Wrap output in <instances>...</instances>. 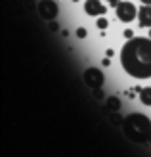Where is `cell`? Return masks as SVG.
I'll return each instance as SVG.
<instances>
[{"instance_id": "cell-7", "label": "cell", "mask_w": 151, "mask_h": 157, "mask_svg": "<svg viewBox=\"0 0 151 157\" xmlns=\"http://www.w3.org/2000/svg\"><path fill=\"white\" fill-rule=\"evenodd\" d=\"M138 21L142 27H151V4H144L138 10Z\"/></svg>"}, {"instance_id": "cell-1", "label": "cell", "mask_w": 151, "mask_h": 157, "mask_svg": "<svg viewBox=\"0 0 151 157\" xmlns=\"http://www.w3.org/2000/svg\"><path fill=\"white\" fill-rule=\"evenodd\" d=\"M121 63L124 71L134 78L151 77V38L134 36L123 46Z\"/></svg>"}, {"instance_id": "cell-18", "label": "cell", "mask_w": 151, "mask_h": 157, "mask_svg": "<svg viewBox=\"0 0 151 157\" xmlns=\"http://www.w3.org/2000/svg\"><path fill=\"white\" fill-rule=\"evenodd\" d=\"M73 2H78V0H73Z\"/></svg>"}, {"instance_id": "cell-14", "label": "cell", "mask_w": 151, "mask_h": 157, "mask_svg": "<svg viewBox=\"0 0 151 157\" xmlns=\"http://www.w3.org/2000/svg\"><path fill=\"white\" fill-rule=\"evenodd\" d=\"M103 65L109 67V65H111V59H109V58H105V59H103Z\"/></svg>"}, {"instance_id": "cell-2", "label": "cell", "mask_w": 151, "mask_h": 157, "mask_svg": "<svg viewBox=\"0 0 151 157\" xmlns=\"http://www.w3.org/2000/svg\"><path fill=\"white\" fill-rule=\"evenodd\" d=\"M123 132L132 142L147 144L151 142V121L144 113H130L123 121Z\"/></svg>"}, {"instance_id": "cell-4", "label": "cell", "mask_w": 151, "mask_h": 157, "mask_svg": "<svg viewBox=\"0 0 151 157\" xmlns=\"http://www.w3.org/2000/svg\"><path fill=\"white\" fill-rule=\"evenodd\" d=\"M103 81H105V77H103V73L100 71V69H96V67H88V69L84 71V82L88 84L90 88H94V90L101 88Z\"/></svg>"}, {"instance_id": "cell-12", "label": "cell", "mask_w": 151, "mask_h": 157, "mask_svg": "<svg viewBox=\"0 0 151 157\" xmlns=\"http://www.w3.org/2000/svg\"><path fill=\"white\" fill-rule=\"evenodd\" d=\"M124 38H134V33H132L130 29H126V31H124Z\"/></svg>"}, {"instance_id": "cell-8", "label": "cell", "mask_w": 151, "mask_h": 157, "mask_svg": "<svg viewBox=\"0 0 151 157\" xmlns=\"http://www.w3.org/2000/svg\"><path fill=\"white\" fill-rule=\"evenodd\" d=\"M105 104H107V109H109V111H119V109H121V100L115 98V96L107 98Z\"/></svg>"}, {"instance_id": "cell-10", "label": "cell", "mask_w": 151, "mask_h": 157, "mask_svg": "<svg viewBox=\"0 0 151 157\" xmlns=\"http://www.w3.org/2000/svg\"><path fill=\"white\" fill-rule=\"evenodd\" d=\"M98 27H100L101 31H105V29L109 27V21H107L105 17H100V19H98Z\"/></svg>"}, {"instance_id": "cell-9", "label": "cell", "mask_w": 151, "mask_h": 157, "mask_svg": "<svg viewBox=\"0 0 151 157\" xmlns=\"http://www.w3.org/2000/svg\"><path fill=\"white\" fill-rule=\"evenodd\" d=\"M140 101L144 105H151V88H142L140 90Z\"/></svg>"}, {"instance_id": "cell-3", "label": "cell", "mask_w": 151, "mask_h": 157, "mask_svg": "<svg viewBox=\"0 0 151 157\" xmlns=\"http://www.w3.org/2000/svg\"><path fill=\"white\" fill-rule=\"evenodd\" d=\"M115 10H117V17L123 23H130L132 19H136V15H138V10L132 2H119L115 6Z\"/></svg>"}, {"instance_id": "cell-15", "label": "cell", "mask_w": 151, "mask_h": 157, "mask_svg": "<svg viewBox=\"0 0 151 157\" xmlns=\"http://www.w3.org/2000/svg\"><path fill=\"white\" fill-rule=\"evenodd\" d=\"M107 2H109V4H111V6H117V4H119V2H121V0H107Z\"/></svg>"}, {"instance_id": "cell-13", "label": "cell", "mask_w": 151, "mask_h": 157, "mask_svg": "<svg viewBox=\"0 0 151 157\" xmlns=\"http://www.w3.org/2000/svg\"><path fill=\"white\" fill-rule=\"evenodd\" d=\"M48 27H50V31H58V27H59V25H58V23H54V19H52Z\"/></svg>"}, {"instance_id": "cell-5", "label": "cell", "mask_w": 151, "mask_h": 157, "mask_svg": "<svg viewBox=\"0 0 151 157\" xmlns=\"http://www.w3.org/2000/svg\"><path fill=\"white\" fill-rule=\"evenodd\" d=\"M58 12H59L58 4H55L54 0H40V2H38V13H40V17H44L46 21L55 19Z\"/></svg>"}, {"instance_id": "cell-11", "label": "cell", "mask_w": 151, "mask_h": 157, "mask_svg": "<svg viewBox=\"0 0 151 157\" xmlns=\"http://www.w3.org/2000/svg\"><path fill=\"white\" fill-rule=\"evenodd\" d=\"M86 35H88V33H86L84 27H78V29H77V36H78V38H86Z\"/></svg>"}, {"instance_id": "cell-6", "label": "cell", "mask_w": 151, "mask_h": 157, "mask_svg": "<svg viewBox=\"0 0 151 157\" xmlns=\"http://www.w3.org/2000/svg\"><path fill=\"white\" fill-rule=\"evenodd\" d=\"M84 12L88 15H103L107 10H105V6H103L100 0H86L84 2Z\"/></svg>"}, {"instance_id": "cell-17", "label": "cell", "mask_w": 151, "mask_h": 157, "mask_svg": "<svg viewBox=\"0 0 151 157\" xmlns=\"http://www.w3.org/2000/svg\"><path fill=\"white\" fill-rule=\"evenodd\" d=\"M149 38H151V29H149Z\"/></svg>"}, {"instance_id": "cell-16", "label": "cell", "mask_w": 151, "mask_h": 157, "mask_svg": "<svg viewBox=\"0 0 151 157\" xmlns=\"http://www.w3.org/2000/svg\"><path fill=\"white\" fill-rule=\"evenodd\" d=\"M142 2H144V4H151V0H142Z\"/></svg>"}]
</instances>
